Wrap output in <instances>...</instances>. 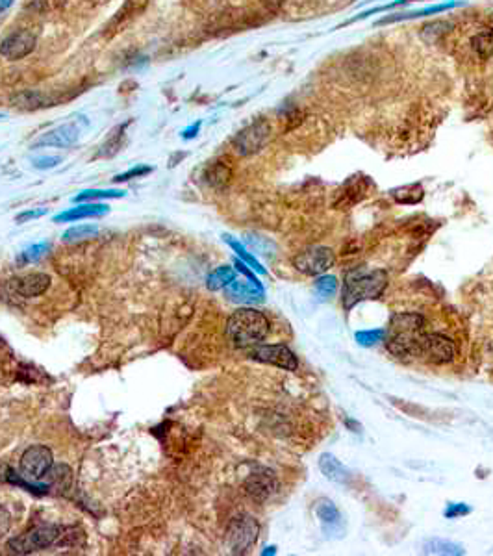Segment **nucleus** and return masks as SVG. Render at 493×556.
<instances>
[{
  "label": "nucleus",
  "instance_id": "4468645a",
  "mask_svg": "<svg viewBox=\"0 0 493 556\" xmlns=\"http://www.w3.org/2000/svg\"><path fill=\"white\" fill-rule=\"evenodd\" d=\"M80 137V132L75 124H61V127L54 128L45 136H41L38 141L33 143L32 149H39V146H58V149H65V146L75 145Z\"/></svg>",
  "mask_w": 493,
  "mask_h": 556
},
{
  "label": "nucleus",
  "instance_id": "6e6552de",
  "mask_svg": "<svg viewBox=\"0 0 493 556\" xmlns=\"http://www.w3.org/2000/svg\"><path fill=\"white\" fill-rule=\"evenodd\" d=\"M52 462H54V458H52L51 449L45 445H33L28 451H24L23 458H21V473L26 479L39 481L51 471Z\"/></svg>",
  "mask_w": 493,
  "mask_h": 556
},
{
  "label": "nucleus",
  "instance_id": "9d476101",
  "mask_svg": "<svg viewBox=\"0 0 493 556\" xmlns=\"http://www.w3.org/2000/svg\"><path fill=\"white\" fill-rule=\"evenodd\" d=\"M36 43V36L28 30L14 32L0 41V56H4L6 60H23L24 56L32 54Z\"/></svg>",
  "mask_w": 493,
  "mask_h": 556
},
{
  "label": "nucleus",
  "instance_id": "20e7f679",
  "mask_svg": "<svg viewBox=\"0 0 493 556\" xmlns=\"http://www.w3.org/2000/svg\"><path fill=\"white\" fill-rule=\"evenodd\" d=\"M260 525L250 515L235 518L226 528V545L234 555H245L256 543Z\"/></svg>",
  "mask_w": 493,
  "mask_h": 556
},
{
  "label": "nucleus",
  "instance_id": "f704fd0d",
  "mask_svg": "<svg viewBox=\"0 0 493 556\" xmlns=\"http://www.w3.org/2000/svg\"><path fill=\"white\" fill-rule=\"evenodd\" d=\"M47 213L45 208H38V210H30V212H23L17 215V223H24V221H32V219H38V217H43Z\"/></svg>",
  "mask_w": 493,
  "mask_h": 556
},
{
  "label": "nucleus",
  "instance_id": "393cba45",
  "mask_svg": "<svg viewBox=\"0 0 493 556\" xmlns=\"http://www.w3.org/2000/svg\"><path fill=\"white\" fill-rule=\"evenodd\" d=\"M336 289H338V278L332 277V274H321L315 280V292H317V297L321 301H329L336 293Z\"/></svg>",
  "mask_w": 493,
  "mask_h": 556
},
{
  "label": "nucleus",
  "instance_id": "72a5a7b5",
  "mask_svg": "<svg viewBox=\"0 0 493 556\" xmlns=\"http://www.w3.org/2000/svg\"><path fill=\"white\" fill-rule=\"evenodd\" d=\"M60 161L61 158H58V156H43V158H36V160H33V167H36V169H52V167H56Z\"/></svg>",
  "mask_w": 493,
  "mask_h": 556
},
{
  "label": "nucleus",
  "instance_id": "a878e982",
  "mask_svg": "<svg viewBox=\"0 0 493 556\" xmlns=\"http://www.w3.org/2000/svg\"><path fill=\"white\" fill-rule=\"evenodd\" d=\"M391 195H393L395 201L401 204H418L423 198V189L421 186L413 184V186H406V188L395 189Z\"/></svg>",
  "mask_w": 493,
  "mask_h": 556
},
{
  "label": "nucleus",
  "instance_id": "0eeeda50",
  "mask_svg": "<svg viewBox=\"0 0 493 556\" xmlns=\"http://www.w3.org/2000/svg\"><path fill=\"white\" fill-rule=\"evenodd\" d=\"M293 265L301 273L319 277L334 265V252L329 247H310L293 258Z\"/></svg>",
  "mask_w": 493,
  "mask_h": 556
},
{
  "label": "nucleus",
  "instance_id": "7ed1b4c3",
  "mask_svg": "<svg viewBox=\"0 0 493 556\" xmlns=\"http://www.w3.org/2000/svg\"><path fill=\"white\" fill-rule=\"evenodd\" d=\"M60 527H56V525H41V527L32 528L23 536L11 540L10 549L14 552H19V555H28V552L41 551V549L54 545V543L60 542Z\"/></svg>",
  "mask_w": 493,
  "mask_h": 556
},
{
  "label": "nucleus",
  "instance_id": "423d86ee",
  "mask_svg": "<svg viewBox=\"0 0 493 556\" xmlns=\"http://www.w3.org/2000/svg\"><path fill=\"white\" fill-rule=\"evenodd\" d=\"M269 137H271V127L267 121L265 119L254 121L234 137V151L241 156L256 154L267 145Z\"/></svg>",
  "mask_w": 493,
  "mask_h": 556
},
{
  "label": "nucleus",
  "instance_id": "dca6fc26",
  "mask_svg": "<svg viewBox=\"0 0 493 556\" xmlns=\"http://www.w3.org/2000/svg\"><path fill=\"white\" fill-rule=\"evenodd\" d=\"M110 212V208L106 206V204L102 203H97V204H80V206H76V208H70V210H67V212L63 213H58V215H54V219L52 221L54 223H75V221H80V219H90V217H100V215H106V213Z\"/></svg>",
  "mask_w": 493,
  "mask_h": 556
},
{
  "label": "nucleus",
  "instance_id": "f03ea898",
  "mask_svg": "<svg viewBox=\"0 0 493 556\" xmlns=\"http://www.w3.org/2000/svg\"><path fill=\"white\" fill-rule=\"evenodd\" d=\"M386 286H388V273L382 269L349 271L343 282V308L352 310L358 302L378 299L384 293Z\"/></svg>",
  "mask_w": 493,
  "mask_h": 556
},
{
  "label": "nucleus",
  "instance_id": "2f4dec72",
  "mask_svg": "<svg viewBox=\"0 0 493 556\" xmlns=\"http://www.w3.org/2000/svg\"><path fill=\"white\" fill-rule=\"evenodd\" d=\"M152 171V167H149V165H137V167H134V169L127 171V173H121V175H117L115 178H113V182L117 184V182H127V180H132V178H139V176H145L149 175Z\"/></svg>",
  "mask_w": 493,
  "mask_h": 556
},
{
  "label": "nucleus",
  "instance_id": "2eb2a0df",
  "mask_svg": "<svg viewBox=\"0 0 493 556\" xmlns=\"http://www.w3.org/2000/svg\"><path fill=\"white\" fill-rule=\"evenodd\" d=\"M245 490L253 499L265 501L277 490V481L271 473H254L245 482Z\"/></svg>",
  "mask_w": 493,
  "mask_h": 556
},
{
  "label": "nucleus",
  "instance_id": "39448f33",
  "mask_svg": "<svg viewBox=\"0 0 493 556\" xmlns=\"http://www.w3.org/2000/svg\"><path fill=\"white\" fill-rule=\"evenodd\" d=\"M415 356L428 360V362L449 363L455 360L456 349L452 341L442 334H419L418 343H415Z\"/></svg>",
  "mask_w": 493,
  "mask_h": 556
},
{
  "label": "nucleus",
  "instance_id": "ea45409f",
  "mask_svg": "<svg viewBox=\"0 0 493 556\" xmlns=\"http://www.w3.org/2000/svg\"><path fill=\"white\" fill-rule=\"evenodd\" d=\"M275 552H277V551H275V547H267L265 551H262V555L267 556V555H275Z\"/></svg>",
  "mask_w": 493,
  "mask_h": 556
},
{
  "label": "nucleus",
  "instance_id": "58836bf2",
  "mask_svg": "<svg viewBox=\"0 0 493 556\" xmlns=\"http://www.w3.org/2000/svg\"><path fill=\"white\" fill-rule=\"evenodd\" d=\"M14 2H15V0H0V14L8 10V8H10V6L14 4Z\"/></svg>",
  "mask_w": 493,
  "mask_h": 556
},
{
  "label": "nucleus",
  "instance_id": "b1692460",
  "mask_svg": "<svg viewBox=\"0 0 493 556\" xmlns=\"http://www.w3.org/2000/svg\"><path fill=\"white\" fill-rule=\"evenodd\" d=\"M124 191L121 189H85L75 197L76 203H90V201H104V198H122Z\"/></svg>",
  "mask_w": 493,
  "mask_h": 556
},
{
  "label": "nucleus",
  "instance_id": "4be33fe9",
  "mask_svg": "<svg viewBox=\"0 0 493 556\" xmlns=\"http://www.w3.org/2000/svg\"><path fill=\"white\" fill-rule=\"evenodd\" d=\"M235 280V271L228 265H221L219 269H216L213 273L208 277V289L211 292H217V289H225L228 284Z\"/></svg>",
  "mask_w": 493,
  "mask_h": 556
},
{
  "label": "nucleus",
  "instance_id": "f8f14e48",
  "mask_svg": "<svg viewBox=\"0 0 493 556\" xmlns=\"http://www.w3.org/2000/svg\"><path fill=\"white\" fill-rule=\"evenodd\" d=\"M226 297L238 304H258L265 299L262 284L253 282V280H232L225 288Z\"/></svg>",
  "mask_w": 493,
  "mask_h": 556
},
{
  "label": "nucleus",
  "instance_id": "412c9836",
  "mask_svg": "<svg viewBox=\"0 0 493 556\" xmlns=\"http://www.w3.org/2000/svg\"><path fill=\"white\" fill-rule=\"evenodd\" d=\"M393 332H419L423 328V317L418 314H401L391 319Z\"/></svg>",
  "mask_w": 493,
  "mask_h": 556
},
{
  "label": "nucleus",
  "instance_id": "7c9ffc66",
  "mask_svg": "<svg viewBox=\"0 0 493 556\" xmlns=\"http://www.w3.org/2000/svg\"><path fill=\"white\" fill-rule=\"evenodd\" d=\"M467 514H471V506L465 505V503H449L447 508L443 510V515L447 519H458Z\"/></svg>",
  "mask_w": 493,
  "mask_h": 556
},
{
  "label": "nucleus",
  "instance_id": "4c0bfd02",
  "mask_svg": "<svg viewBox=\"0 0 493 556\" xmlns=\"http://www.w3.org/2000/svg\"><path fill=\"white\" fill-rule=\"evenodd\" d=\"M198 130H201V123H195V124H193V127H189V128H186V130H184L182 137H184V139H191V137L197 136Z\"/></svg>",
  "mask_w": 493,
  "mask_h": 556
},
{
  "label": "nucleus",
  "instance_id": "f257e3e1",
  "mask_svg": "<svg viewBox=\"0 0 493 556\" xmlns=\"http://www.w3.org/2000/svg\"><path fill=\"white\" fill-rule=\"evenodd\" d=\"M269 319L254 308H240L226 321V336L234 347L247 349L263 341L269 334Z\"/></svg>",
  "mask_w": 493,
  "mask_h": 556
},
{
  "label": "nucleus",
  "instance_id": "9b49d317",
  "mask_svg": "<svg viewBox=\"0 0 493 556\" xmlns=\"http://www.w3.org/2000/svg\"><path fill=\"white\" fill-rule=\"evenodd\" d=\"M48 288H51V277L45 273L24 274V277L19 278H11L10 282H8V289L24 299L43 295Z\"/></svg>",
  "mask_w": 493,
  "mask_h": 556
},
{
  "label": "nucleus",
  "instance_id": "aec40b11",
  "mask_svg": "<svg viewBox=\"0 0 493 556\" xmlns=\"http://www.w3.org/2000/svg\"><path fill=\"white\" fill-rule=\"evenodd\" d=\"M230 176H232L230 167H226L223 161L211 164L206 169V173H204L206 182L210 186H213V188H223V186H226L228 184V180H230Z\"/></svg>",
  "mask_w": 493,
  "mask_h": 556
},
{
  "label": "nucleus",
  "instance_id": "c85d7f7f",
  "mask_svg": "<svg viewBox=\"0 0 493 556\" xmlns=\"http://www.w3.org/2000/svg\"><path fill=\"white\" fill-rule=\"evenodd\" d=\"M356 338L358 345H362V347H373L378 341H382L386 338V332L382 328L378 330H362V332H356L354 334Z\"/></svg>",
  "mask_w": 493,
  "mask_h": 556
},
{
  "label": "nucleus",
  "instance_id": "473e14b6",
  "mask_svg": "<svg viewBox=\"0 0 493 556\" xmlns=\"http://www.w3.org/2000/svg\"><path fill=\"white\" fill-rule=\"evenodd\" d=\"M247 241H249V245H253L254 250H258L260 255L272 256V252H269V249H272V245L265 237H247Z\"/></svg>",
  "mask_w": 493,
  "mask_h": 556
},
{
  "label": "nucleus",
  "instance_id": "f3484780",
  "mask_svg": "<svg viewBox=\"0 0 493 556\" xmlns=\"http://www.w3.org/2000/svg\"><path fill=\"white\" fill-rule=\"evenodd\" d=\"M319 469L330 482H336V484H349V482H351V473H349V469L343 466L334 454H321Z\"/></svg>",
  "mask_w": 493,
  "mask_h": 556
},
{
  "label": "nucleus",
  "instance_id": "6ab92c4d",
  "mask_svg": "<svg viewBox=\"0 0 493 556\" xmlns=\"http://www.w3.org/2000/svg\"><path fill=\"white\" fill-rule=\"evenodd\" d=\"M423 552L425 555H443V556H462L465 555L464 547L458 545L455 542H449V540H428L425 545H423Z\"/></svg>",
  "mask_w": 493,
  "mask_h": 556
},
{
  "label": "nucleus",
  "instance_id": "c756f323",
  "mask_svg": "<svg viewBox=\"0 0 493 556\" xmlns=\"http://www.w3.org/2000/svg\"><path fill=\"white\" fill-rule=\"evenodd\" d=\"M455 4H440V6H433V8H427V10H421V11H413V14H408V15H397V17H388V19H384L382 23H390V21H401V19H410V17H423V15H434V14H440V11L443 10H449V8H452Z\"/></svg>",
  "mask_w": 493,
  "mask_h": 556
},
{
  "label": "nucleus",
  "instance_id": "a19ab883",
  "mask_svg": "<svg viewBox=\"0 0 493 556\" xmlns=\"http://www.w3.org/2000/svg\"><path fill=\"white\" fill-rule=\"evenodd\" d=\"M404 2H413V0H404Z\"/></svg>",
  "mask_w": 493,
  "mask_h": 556
},
{
  "label": "nucleus",
  "instance_id": "cd10ccee",
  "mask_svg": "<svg viewBox=\"0 0 493 556\" xmlns=\"http://www.w3.org/2000/svg\"><path fill=\"white\" fill-rule=\"evenodd\" d=\"M48 249H51V245H48V243H38V245L28 247V249L21 252L19 258H17V262H19V265L33 264V262H38V260H41L43 256L47 255Z\"/></svg>",
  "mask_w": 493,
  "mask_h": 556
},
{
  "label": "nucleus",
  "instance_id": "e433bc0d",
  "mask_svg": "<svg viewBox=\"0 0 493 556\" xmlns=\"http://www.w3.org/2000/svg\"><path fill=\"white\" fill-rule=\"evenodd\" d=\"M343 423L347 424L349 430H351V432H354V434H360V432H362V424L356 423V421L351 419V417H343Z\"/></svg>",
  "mask_w": 493,
  "mask_h": 556
},
{
  "label": "nucleus",
  "instance_id": "5701e85b",
  "mask_svg": "<svg viewBox=\"0 0 493 556\" xmlns=\"http://www.w3.org/2000/svg\"><path fill=\"white\" fill-rule=\"evenodd\" d=\"M225 241H226V243H228V245L232 247V250H234L235 255L240 256V258L243 260L245 264H247L250 269H253V271H256V273H258V274H267V269L263 267V265L260 264L258 260H256V256L250 255L249 250L245 249V247L241 245L240 241H235L234 237H230V236H225Z\"/></svg>",
  "mask_w": 493,
  "mask_h": 556
},
{
  "label": "nucleus",
  "instance_id": "c9c22d12",
  "mask_svg": "<svg viewBox=\"0 0 493 556\" xmlns=\"http://www.w3.org/2000/svg\"><path fill=\"white\" fill-rule=\"evenodd\" d=\"M235 269H238L240 273H243L245 277L249 278V280H253V282H260L258 278H256L253 274V271H250V269L247 267V264H245V262H241V260H235Z\"/></svg>",
  "mask_w": 493,
  "mask_h": 556
},
{
  "label": "nucleus",
  "instance_id": "bb28decb",
  "mask_svg": "<svg viewBox=\"0 0 493 556\" xmlns=\"http://www.w3.org/2000/svg\"><path fill=\"white\" fill-rule=\"evenodd\" d=\"M99 232V227L95 225H78V227H73L63 234V241L65 243H76V241H84L88 237H93L95 234Z\"/></svg>",
  "mask_w": 493,
  "mask_h": 556
},
{
  "label": "nucleus",
  "instance_id": "ddd939ff",
  "mask_svg": "<svg viewBox=\"0 0 493 556\" xmlns=\"http://www.w3.org/2000/svg\"><path fill=\"white\" fill-rule=\"evenodd\" d=\"M315 514L319 518L321 528L329 538L341 536L343 534V515L329 499H319L315 503Z\"/></svg>",
  "mask_w": 493,
  "mask_h": 556
},
{
  "label": "nucleus",
  "instance_id": "1a4fd4ad",
  "mask_svg": "<svg viewBox=\"0 0 493 556\" xmlns=\"http://www.w3.org/2000/svg\"><path fill=\"white\" fill-rule=\"evenodd\" d=\"M250 356L258 362L277 365V368L286 369V371H297V368H299V360L286 345H260L250 353Z\"/></svg>",
  "mask_w": 493,
  "mask_h": 556
},
{
  "label": "nucleus",
  "instance_id": "a211bd4d",
  "mask_svg": "<svg viewBox=\"0 0 493 556\" xmlns=\"http://www.w3.org/2000/svg\"><path fill=\"white\" fill-rule=\"evenodd\" d=\"M471 50L479 60H492L493 58V28H484L475 33L470 43Z\"/></svg>",
  "mask_w": 493,
  "mask_h": 556
}]
</instances>
